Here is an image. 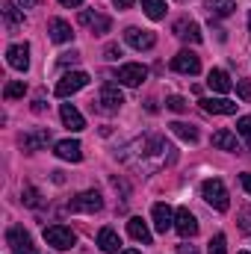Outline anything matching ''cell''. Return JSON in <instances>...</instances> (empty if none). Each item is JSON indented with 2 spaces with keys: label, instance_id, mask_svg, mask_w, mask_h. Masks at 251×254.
<instances>
[{
  "label": "cell",
  "instance_id": "1",
  "mask_svg": "<svg viewBox=\"0 0 251 254\" xmlns=\"http://www.w3.org/2000/svg\"><path fill=\"white\" fill-rule=\"evenodd\" d=\"M201 195H204V201H207L213 210H219V213H225V210L231 207L228 190H225V184H222L219 178H207L204 187H201Z\"/></svg>",
  "mask_w": 251,
  "mask_h": 254
},
{
  "label": "cell",
  "instance_id": "2",
  "mask_svg": "<svg viewBox=\"0 0 251 254\" xmlns=\"http://www.w3.org/2000/svg\"><path fill=\"white\" fill-rule=\"evenodd\" d=\"M98 104V110L101 113H116L122 104H125V95H122V89L116 86V83H104L101 86V95H98V101H92V107Z\"/></svg>",
  "mask_w": 251,
  "mask_h": 254
},
{
  "label": "cell",
  "instance_id": "3",
  "mask_svg": "<svg viewBox=\"0 0 251 254\" xmlns=\"http://www.w3.org/2000/svg\"><path fill=\"white\" fill-rule=\"evenodd\" d=\"M45 243L54 246V249H60V252H68V249H74L77 237H74V231L65 228V225H51V228H45Z\"/></svg>",
  "mask_w": 251,
  "mask_h": 254
},
{
  "label": "cell",
  "instance_id": "4",
  "mask_svg": "<svg viewBox=\"0 0 251 254\" xmlns=\"http://www.w3.org/2000/svg\"><path fill=\"white\" fill-rule=\"evenodd\" d=\"M6 243H9L12 254H39L36 246H33V240H30V234H27L24 228H18V225H12V228L6 231Z\"/></svg>",
  "mask_w": 251,
  "mask_h": 254
},
{
  "label": "cell",
  "instance_id": "5",
  "mask_svg": "<svg viewBox=\"0 0 251 254\" xmlns=\"http://www.w3.org/2000/svg\"><path fill=\"white\" fill-rule=\"evenodd\" d=\"M89 86V74L86 71H71V74H65L63 80L57 83V98H68V95H74V92H80V89H86Z\"/></svg>",
  "mask_w": 251,
  "mask_h": 254
},
{
  "label": "cell",
  "instance_id": "6",
  "mask_svg": "<svg viewBox=\"0 0 251 254\" xmlns=\"http://www.w3.org/2000/svg\"><path fill=\"white\" fill-rule=\"evenodd\" d=\"M101 207H104V198H101V192L98 190L80 192V195L68 204V210H74V213H98Z\"/></svg>",
  "mask_w": 251,
  "mask_h": 254
},
{
  "label": "cell",
  "instance_id": "7",
  "mask_svg": "<svg viewBox=\"0 0 251 254\" xmlns=\"http://www.w3.org/2000/svg\"><path fill=\"white\" fill-rule=\"evenodd\" d=\"M80 24L89 27L95 36H104V33H110V27H113L110 15H104V12H98V9H83V12H80Z\"/></svg>",
  "mask_w": 251,
  "mask_h": 254
},
{
  "label": "cell",
  "instance_id": "8",
  "mask_svg": "<svg viewBox=\"0 0 251 254\" xmlns=\"http://www.w3.org/2000/svg\"><path fill=\"white\" fill-rule=\"evenodd\" d=\"M125 42L136 51H151L157 45V36L151 30H139V27H127L125 30Z\"/></svg>",
  "mask_w": 251,
  "mask_h": 254
},
{
  "label": "cell",
  "instance_id": "9",
  "mask_svg": "<svg viewBox=\"0 0 251 254\" xmlns=\"http://www.w3.org/2000/svg\"><path fill=\"white\" fill-rule=\"evenodd\" d=\"M148 80V68L139 63H127L119 68V83H125V86H142Z\"/></svg>",
  "mask_w": 251,
  "mask_h": 254
},
{
  "label": "cell",
  "instance_id": "10",
  "mask_svg": "<svg viewBox=\"0 0 251 254\" xmlns=\"http://www.w3.org/2000/svg\"><path fill=\"white\" fill-rule=\"evenodd\" d=\"M172 68H175L178 74H198V71H201V60H198V54H192V51H181V54L172 57Z\"/></svg>",
  "mask_w": 251,
  "mask_h": 254
},
{
  "label": "cell",
  "instance_id": "11",
  "mask_svg": "<svg viewBox=\"0 0 251 254\" xmlns=\"http://www.w3.org/2000/svg\"><path fill=\"white\" fill-rule=\"evenodd\" d=\"M48 142H51V130H48V127L30 130V133H24V136H21L24 151H42V148H48Z\"/></svg>",
  "mask_w": 251,
  "mask_h": 254
},
{
  "label": "cell",
  "instance_id": "12",
  "mask_svg": "<svg viewBox=\"0 0 251 254\" xmlns=\"http://www.w3.org/2000/svg\"><path fill=\"white\" fill-rule=\"evenodd\" d=\"M175 228H178L181 237H195V234H198V219L189 213V207H181V210L175 213Z\"/></svg>",
  "mask_w": 251,
  "mask_h": 254
},
{
  "label": "cell",
  "instance_id": "13",
  "mask_svg": "<svg viewBox=\"0 0 251 254\" xmlns=\"http://www.w3.org/2000/svg\"><path fill=\"white\" fill-rule=\"evenodd\" d=\"M6 63L15 71H27L30 68V45H12L6 51Z\"/></svg>",
  "mask_w": 251,
  "mask_h": 254
},
{
  "label": "cell",
  "instance_id": "14",
  "mask_svg": "<svg viewBox=\"0 0 251 254\" xmlns=\"http://www.w3.org/2000/svg\"><path fill=\"white\" fill-rule=\"evenodd\" d=\"M201 107H204V113H213V116H234L237 113V104L228 98H204Z\"/></svg>",
  "mask_w": 251,
  "mask_h": 254
},
{
  "label": "cell",
  "instance_id": "15",
  "mask_svg": "<svg viewBox=\"0 0 251 254\" xmlns=\"http://www.w3.org/2000/svg\"><path fill=\"white\" fill-rule=\"evenodd\" d=\"M154 228L160 231V234H166V231H172L175 228V213H172V207L169 204H154Z\"/></svg>",
  "mask_w": 251,
  "mask_h": 254
},
{
  "label": "cell",
  "instance_id": "16",
  "mask_svg": "<svg viewBox=\"0 0 251 254\" xmlns=\"http://www.w3.org/2000/svg\"><path fill=\"white\" fill-rule=\"evenodd\" d=\"M98 246H101V252L107 254H122V240H119V234L113 231V228H101L98 231Z\"/></svg>",
  "mask_w": 251,
  "mask_h": 254
},
{
  "label": "cell",
  "instance_id": "17",
  "mask_svg": "<svg viewBox=\"0 0 251 254\" xmlns=\"http://www.w3.org/2000/svg\"><path fill=\"white\" fill-rule=\"evenodd\" d=\"M57 157L60 160H71V163H80L83 160V145L77 139H63V142H57Z\"/></svg>",
  "mask_w": 251,
  "mask_h": 254
},
{
  "label": "cell",
  "instance_id": "18",
  "mask_svg": "<svg viewBox=\"0 0 251 254\" xmlns=\"http://www.w3.org/2000/svg\"><path fill=\"white\" fill-rule=\"evenodd\" d=\"M175 33L184 39V42H192V45H198L204 36H201V27L195 24V21H187V18H181L178 24H175Z\"/></svg>",
  "mask_w": 251,
  "mask_h": 254
},
{
  "label": "cell",
  "instance_id": "19",
  "mask_svg": "<svg viewBox=\"0 0 251 254\" xmlns=\"http://www.w3.org/2000/svg\"><path fill=\"white\" fill-rule=\"evenodd\" d=\"M207 86H210L213 92H222V95L234 89V83H231V77H228V74H225L222 68H213V71L207 74Z\"/></svg>",
  "mask_w": 251,
  "mask_h": 254
},
{
  "label": "cell",
  "instance_id": "20",
  "mask_svg": "<svg viewBox=\"0 0 251 254\" xmlns=\"http://www.w3.org/2000/svg\"><path fill=\"white\" fill-rule=\"evenodd\" d=\"M127 234H130L136 243H142V246H151V231H148V225H145L139 216H133V219L127 222Z\"/></svg>",
  "mask_w": 251,
  "mask_h": 254
},
{
  "label": "cell",
  "instance_id": "21",
  "mask_svg": "<svg viewBox=\"0 0 251 254\" xmlns=\"http://www.w3.org/2000/svg\"><path fill=\"white\" fill-rule=\"evenodd\" d=\"M48 30H51V39H54V42H60V45L74 39V33H71V24H68V21H63V18H51Z\"/></svg>",
  "mask_w": 251,
  "mask_h": 254
},
{
  "label": "cell",
  "instance_id": "22",
  "mask_svg": "<svg viewBox=\"0 0 251 254\" xmlns=\"http://www.w3.org/2000/svg\"><path fill=\"white\" fill-rule=\"evenodd\" d=\"M60 116H63L65 127H68V130H74V133L86 127V122H83V116H80V110H77L74 104H63V110H60Z\"/></svg>",
  "mask_w": 251,
  "mask_h": 254
},
{
  "label": "cell",
  "instance_id": "23",
  "mask_svg": "<svg viewBox=\"0 0 251 254\" xmlns=\"http://www.w3.org/2000/svg\"><path fill=\"white\" fill-rule=\"evenodd\" d=\"M204 9L210 12V18H228L237 9V3L234 0H204Z\"/></svg>",
  "mask_w": 251,
  "mask_h": 254
},
{
  "label": "cell",
  "instance_id": "24",
  "mask_svg": "<svg viewBox=\"0 0 251 254\" xmlns=\"http://www.w3.org/2000/svg\"><path fill=\"white\" fill-rule=\"evenodd\" d=\"M213 148H219V151H240L237 136L231 130H216L213 133Z\"/></svg>",
  "mask_w": 251,
  "mask_h": 254
},
{
  "label": "cell",
  "instance_id": "25",
  "mask_svg": "<svg viewBox=\"0 0 251 254\" xmlns=\"http://www.w3.org/2000/svg\"><path fill=\"white\" fill-rule=\"evenodd\" d=\"M142 9L151 21H160L166 18V0H142Z\"/></svg>",
  "mask_w": 251,
  "mask_h": 254
},
{
  "label": "cell",
  "instance_id": "26",
  "mask_svg": "<svg viewBox=\"0 0 251 254\" xmlns=\"http://www.w3.org/2000/svg\"><path fill=\"white\" fill-rule=\"evenodd\" d=\"M169 127H172V133H175V136H181L184 142H198V130H195L192 125H184V122H172Z\"/></svg>",
  "mask_w": 251,
  "mask_h": 254
},
{
  "label": "cell",
  "instance_id": "27",
  "mask_svg": "<svg viewBox=\"0 0 251 254\" xmlns=\"http://www.w3.org/2000/svg\"><path fill=\"white\" fill-rule=\"evenodd\" d=\"M3 18H6L9 27H21V24H24V12H21L15 3H3Z\"/></svg>",
  "mask_w": 251,
  "mask_h": 254
},
{
  "label": "cell",
  "instance_id": "28",
  "mask_svg": "<svg viewBox=\"0 0 251 254\" xmlns=\"http://www.w3.org/2000/svg\"><path fill=\"white\" fill-rule=\"evenodd\" d=\"M24 92H27V83L24 80H9L6 89H3V98L6 101H15V98H24Z\"/></svg>",
  "mask_w": 251,
  "mask_h": 254
},
{
  "label": "cell",
  "instance_id": "29",
  "mask_svg": "<svg viewBox=\"0 0 251 254\" xmlns=\"http://www.w3.org/2000/svg\"><path fill=\"white\" fill-rule=\"evenodd\" d=\"M207 252L210 254H228V240H225V234H216V237L210 240Z\"/></svg>",
  "mask_w": 251,
  "mask_h": 254
},
{
  "label": "cell",
  "instance_id": "30",
  "mask_svg": "<svg viewBox=\"0 0 251 254\" xmlns=\"http://www.w3.org/2000/svg\"><path fill=\"white\" fill-rule=\"evenodd\" d=\"M237 133H240V136H246V142H249V148H251V119H249V116H243V119L237 122Z\"/></svg>",
  "mask_w": 251,
  "mask_h": 254
},
{
  "label": "cell",
  "instance_id": "31",
  "mask_svg": "<svg viewBox=\"0 0 251 254\" xmlns=\"http://www.w3.org/2000/svg\"><path fill=\"white\" fill-rule=\"evenodd\" d=\"M24 204H27V207H39V204H42V195L33 190V187H24Z\"/></svg>",
  "mask_w": 251,
  "mask_h": 254
},
{
  "label": "cell",
  "instance_id": "32",
  "mask_svg": "<svg viewBox=\"0 0 251 254\" xmlns=\"http://www.w3.org/2000/svg\"><path fill=\"white\" fill-rule=\"evenodd\" d=\"M166 107H169L172 113H187V101H184L181 95H172V98L166 101Z\"/></svg>",
  "mask_w": 251,
  "mask_h": 254
},
{
  "label": "cell",
  "instance_id": "33",
  "mask_svg": "<svg viewBox=\"0 0 251 254\" xmlns=\"http://www.w3.org/2000/svg\"><path fill=\"white\" fill-rule=\"evenodd\" d=\"M240 234H251V207H246L243 213H240Z\"/></svg>",
  "mask_w": 251,
  "mask_h": 254
},
{
  "label": "cell",
  "instance_id": "34",
  "mask_svg": "<svg viewBox=\"0 0 251 254\" xmlns=\"http://www.w3.org/2000/svg\"><path fill=\"white\" fill-rule=\"evenodd\" d=\"M237 92H240V98H243L246 104L251 101V83L249 80H240V83H237Z\"/></svg>",
  "mask_w": 251,
  "mask_h": 254
},
{
  "label": "cell",
  "instance_id": "35",
  "mask_svg": "<svg viewBox=\"0 0 251 254\" xmlns=\"http://www.w3.org/2000/svg\"><path fill=\"white\" fill-rule=\"evenodd\" d=\"M104 57H107V60H119V57H122V48H119V45H107Z\"/></svg>",
  "mask_w": 251,
  "mask_h": 254
},
{
  "label": "cell",
  "instance_id": "36",
  "mask_svg": "<svg viewBox=\"0 0 251 254\" xmlns=\"http://www.w3.org/2000/svg\"><path fill=\"white\" fill-rule=\"evenodd\" d=\"M77 60H80V54L71 51V54H63V57H60V65H71V63H77Z\"/></svg>",
  "mask_w": 251,
  "mask_h": 254
},
{
  "label": "cell",
  "instance_id": "37",
  "mask_svg": "<svg viewBox=\"0 0 251 254\" xmlns=\"http://www.w3.org/2000/svg\"><path fill=\"white\" fill-rule=\"evenodd\" d=\"M178 254H198V249L189 246V243H181V246H178Z\"/></svg>",
  "mask_w": 251,
  "mask_h": 254
},
{
  "label": "cell",
  "instance_id": "38",
  "mask_svg": "<svg viewBox=\"0 0 251 254\" xmlns=\"http://www.w3.org/2000/svg\"><path fill=\"white\" fill-rule=\"evenodd\" d=\"M18 3H21V6H24V9H33V6H39V3H42V0H18Z\"/></svg>",
  "mask_w": 251,
  "mask_h": 254
},
{
  "label": "cell",
  "instance_id": "39",
  "mask_svg": "<svg viewBox=\"0 0 251 254\" xmlns=\"http://www.w3.org/2000/svg\"><path fill=\"white\" fill-rule=\"evenodd\" d=\"M243 187H246V192H251V172L243 175Z\"/></svg>",
  "mask_w": 251,
  "mask_h": 254
},
{
  "label": "cell",
  "instance_id": "40",
  "mask_svg": "<svg viewBox=\"0 0 251 254\" xmlns=\"http://www.w3.org/2000/svg\"><path fill=\"white\" fill-rule=\"evenodd\" d=\"M113 3H116L119 9H130V6H133V0H113Z\"/></svg>",
  "mask_w": 251,
  "mask_h": 254
},
{
  "label": "cell",
  "instance_id": "41",
  "mask_svg": "<svg viewBox=\"0 0 251 254\" xmlns=\"http://www.w3.org/2000/svg\"><path fill=\"white\" fill-rule=\"evenodd\" d=\"M60 3H63V6H80L83 0H60Z\"/></svg>",
  "mask_w": 251,
  "mask_h": 254
},
{
  "label": "cell",
  "instance_id": "42",
  "mask_svg": "<svg viewBox=\"0 0 251 254\" xmlns=\"http://www.w3.org/2000/svg\"><path fill=\"white\" fill-rule=\"evenodd\" d=\"M122 254H142V252H139V249H125Z\"/></svg>",
  "mask_w": 251,
  "mask_h": 254
},
{
  "label": "cell",
  "instance_id": "43",
  "mask_svg": "<svg viewBox=\"0 0 251 254\" xmlns=\"http://www.w3.org/2000/svg\"><path fill=\"white\" fill-rule=\"evenodd\" d=\"M249 27H251V15H249Z\"/></svg>",
  "mask_w": 251,
  "mask_h": 254
},
{
  "label": "cell",
  "instance_id": "44",
  "mask_svg": "<svg viewBox=\"0 0 251 254\" xmlns=\"http://www.w3.org/2000/svg\"><path fill=\"white\" fill-rule=\"evenodd\" d=\"M240 254H249V252H240Z\"/></svg>",
  "mask_w": 251,
  "mask_h": 254
}]
</instances>
